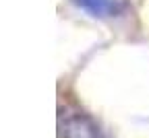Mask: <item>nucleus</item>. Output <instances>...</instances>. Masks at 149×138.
I'll use <instances>...</instances> for the list:
<instances>
[{
  "instance_id": "nucleus-1",
  "label": "nucleus",
  "mask_w": 149,
  "mask_h": 138,
  "mask_svg": "<svg viewBox=\"0 0 149 138\" xmlns=\"http://www.w3.org/2000/svg\"><path fill=\"white\" fill-rule=\"evenodd\" d=\"M58 134H60V138H106L100 124L83 111L60 113Z\"/></svg>"
},
{
  "instance_id": "nucleus-2",
  "label": "nucleus",
  "mask_w": 149,
  "mask_h": 138,
  "mask_svg": "<svg viewBox=\"0 0 149 138\" xmlns=\"http://www.w3.org/2000/svg\"><path fill=\"white\" fill-rule=\"evenodd\" d=\"M79 8L89 12L91 17H114L118 12V0H72Z\"/></svg>"
}]
</instances>
